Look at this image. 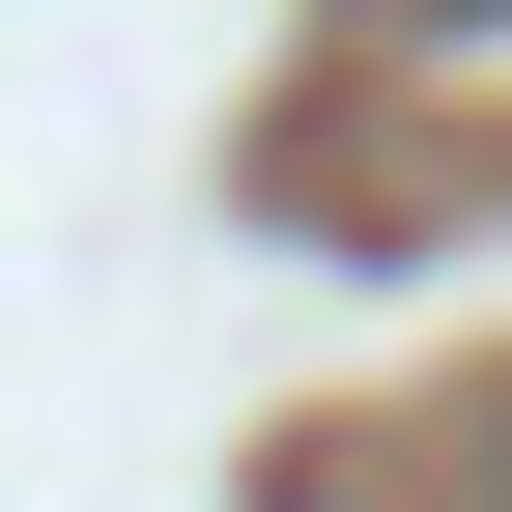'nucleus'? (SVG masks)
Returning a JSON list of instances; mask_svg holds the SVG:
<instances>
[{
	"label": "nucleus",
	"mask_w": 512,
	"mask_h": 512,
	"mask_svg": "<svg viewBox=\"0 0 512 512\" xmlns=\"http://www.w3.org/2000/svg\"><path fill=\"white\" fill-rule=\"evenodd\" d=\"M370 29H512V0H370Z\"/></svg>",
	"instance_id": "1"
}]
</instances>
